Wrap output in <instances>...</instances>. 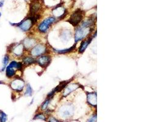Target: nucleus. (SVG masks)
<instances>
[{
    "instance_id": "nucleus-1",
    "label": "nucleus",
    "mask_w": 163,
    "mask_h": 122,
    "mask_svg": "<svg viewBox=\"0 0 163 122\" xmlns=\"http://www.w3.org/2000/svg\"><path fill=\"white\" fill-rule=\"evenodd\" d=\"M9 23L12 26H15L19 28L23 32L29 31L34 25V23L30 17H26L23 21L18 23Z\"/></svg>"
},
{
    "instance_id": "nucleus-2",
    "label": "nucleus",
    "mask_w": 163,
    "mask_h": 122,
    "mask_svg": "<svg viewBox=\"0 0 163 122\" xmlns=\"http://www.w3.org/2000/svg\"><path fill=\"white\" fill-rule=\"evenodd\" d=\"M8 52L13 54L15 57H21L23 55L25 48L22 43H15L11 45L8 47Z\"/></svg>"
},
{
    "instance_id": "nucleus-3",
    "label": "nucleus",
    "mask_w": 163,
    "mask_h": 122,
    "mask_svg": "<svg viewBox=\"0 0 163 122\" xmlns=\"http://www.w3.org/2000/svg\"><path fill=\"white\" fill-rule=\"evenodd\" d=\"M10 87L16 92H21L23 90L25 86V81L20 78H16L10 82Z\"/></svg>"
},
{
    "instance_id": "nucleus-4",
    "label": "nucleus",
    "mask_w": 163,
    "mask_h": 122,
    "mask_svg": "<svg viewBox=\"0 0 163 122\" xmlns=\"http://www.w3.org/2000/svg\"><path fill=\"white\" fill-rule=\"evenodd\" d=\"M91 30L92 29L90 28H86L83 26L78 28L75 32V42L77 43L81 40H83L84 38H85L86 36H87L90 34Z\"/></svg>"
},
{
    "instance_id": "nucleus-5",
    "label": "nucleus",
    "mask_w": 163,
    "mask_h": 122,
    "mask_svg": "<svg viewBox=\"0 0 163 122\" xmlns=\"http://www.w3.org/2000/svg\"><path fill=\"white\" fill-rule=\"evenodd\" d=\"M83 18V12L81 9H77L70 16L68 21L73 26H77Z\"/></svg>"
},
{
    "instance_id": "nucleus-6",
    "label": "nucleus",
    "mask_w": 163,
    "mask_h": 122,
    "mask_svg": "<svg viewBox=\"0 0 163 122\" xmlns=\"http://www.w3.org/2000/svg\"><path fill=\"white\" fill-rule=\"evenodd\" d=\"M55 17H50L42 21L38 26L39 31L41 33H46L50 28V26L55 21Z\"/></svg>"
},
{
    "instance_id": "nucleus-7",
    "label": "nucleus",
    "mask_w": 163,
    "mask_h": 122,
    "mask_svg": "<svg viewBox=\"0 0 163 122\" xmlns=\"http://www.w3.org/2000/svg\"><path fill=\"white\" fill-rule=\"evenodd\" d=\"M43 3V0H31L30 5H29V13H30V15H38V13L42 9Z\"/></svg>"
},
{
    "instance_id": "nucleus-8",
    "label": "nucleus",
    "mask_w": 163,
    "mask_h": 122,
    "mask_svg": "<svg viewBox=\"0 0 163 122\" xmlns=\"http://www.w3.org/2000/svg\"><path fill=\"white\" fill-rule=\"evenodd\" d=\"M47 52V47L43 44L35 45L31 49L30 54L32 57H39Z\"/></svg>"
},
{
    "instance_id": "nucleus-9",
    "label": "nucleus",
    "mask_w": 163,
    "mask_h": 122,
    "mask_svg": "<svg viewBox=\"0 0 163 122\" xmlns=\"http://www.w3.org/2000/svg\"><path fill=\"white\" fill-rule=\"evenodd\" d=\"M74 108L72 105L67 104L62 106L59 109V114L60 116L63 118H69L73 115Z\"/></svg>"
},
{
    "instance_id": "nucleus-10",
    "label": "nucleus",
    "mask_w": 163,
    "mask_h": 122,
    "mask_svg": "<svg viewBox=\"0 0 163 122\" xmlns=\"http://www.w3.org/2000/svg\"><path fill=\"white\" fill-rule=\"evenodd\" d=\"M51 59L50 56H45V55H42L39 56V57L37 60V62L38 63V64L42 67H47L48 65L51 62Z\"/></svg>"
},
{
    "instance_id": "nucleus-11",
    "label": "nucleus",
    "mask_w": 163,
    "mask_h": 122,
    "mask_svg": "<svg viewBox=\"0 0 163 122\" xmlns=\"http://www.w3.org/2000/svg\"><path fill=\"white\" fill-rule=\"evenodd\" d=\"M17 70L16 68H14L13 66H12L11 64H8L5 70L6 72V76L7 78L12 79L16 75V73L17 72Z\"/></svg>"
},
{
    "instance_id": "nucleus-12",
    "label": "nucleus",
    "mask_w": 163,
    "mask_h": 122,
    "mask_svg": "<svg viewBox=\"0 0 163 122\" xmlns=\"http://www.w3.org/2000/svg\"><path fill=\"white\" fill-rule=\"evenodd\" d=\"M35 43H36V40L33 37L26 38V39H24L23 43H22V44H23V47L25 48V49H26V50L31 49L35 45Z\"/></svg>"
},
{
    "instance_id": "nucleus-13",
    "label": "nucleus",
    "mask_w": 163,
    "mask_h": 122,
    "mask_svg": "<svg viewBox=\"0 0 163 122\" xmlns=\"http://www.w3.org/2000/svg\"><path fill=\"white\" fill-rule=\"evenodd\" d=\"M78 87L79 86L77 85V84H71L70 85H67L64 89L63 96H68L70 94L73 92V91L76 90Z\"/></svg>"
},
{
    "instance_id": "nucleus-14",
    "label": "nucleus",
    "mask_w": 163,
    "mask_h": 122,
    "mask_svg": "<svg viewBox=\"0 0 163 122\" xmlns=\"http://www.w3.org/2000/svg\"><path fill=\"white\" fill-rule=\"evenodd\" d=\"M87 100L88 103L92 106H96L97 103V94L95 92L89 93L87 94Z\"/></svg>"
},
{
    "instance_id": "nucleus-15",
    "label": "nucleus",
    "mask_w": 163,
    "mask_h": 122,
    "mask_svg": "<svg viewBox=\"0 0 163 122\" xmlns=\"http://www.w3.org/2000/svg\"><path fill=\"white\" fill-rule=\"evenodd\" d=\"M37 62L36 60L32 56H25L22 59V63L23 65L29 66Z\"/></svg>"
},
{
    "instance_id": "nucleus-16",
    "label": "nucleus",
    "mask_w": 163,
    "mask_h": 122,
    "mask_svg": "<svg viewBox=\"0 0 163 122\" xmlns=\"http://www.w3.org/2000/svg\"><path fill=\"white\" fill-rule=\"evenodd\" d=\"M10 62V55L9 54H6L4 56V57L2 60V67L0 69V72H5L6 68L7 66L8 65L9 63Z\"/></svg>"
},
{
    "instance_id": "nucleus-17",
    "label": "nucleus",
    "mask_w": 163,
    "mask_h": 122,
    "mask_svg": "<svg viewBox=\"0 0 163 122\" xmlns=\"http://www.w3.org/2000/svg\"><path fill=\"white\" fill-rule=\"evenodd\" d=\"M92 38L89 37L87 40H84L83 42H82V43H81V44L80 45L79 49V53H83L85 51V50H86V48L88 47V45L91 43V42L92 41Z\"/></svg>"
},
{
    "instance_id": "nucleus-18",
    "label": "nucleus",
    "mask_w": 163,
    "mask_h": 122,
    "mask_svg": "<svg viewBox=\"0 0 163 122\" xmlns=\"http://www.w3.org/2000/svg\"><path fill=\"white\" fill-rule=\"evenodd\" d=\"M33 93V90L31 86H30L29 84H28L26 86V90H25V92L24 95L26 96H32Z\"/></svg>"
},
{
    "instance_id": "nucleus-19",
    "label": "nucleus",
    "mask_w": 163,
    "mask_h": 122,
    "mask_svg": "<svg viewBox=\"0 0 163 122\" xmlns=\"http://www.w3.org/2000/svg\"><path fill=\"white\" fill-rule=\"evenodd\" d=\"M50 98H47L46 100H45V101L42 103V104L41 105V109L42 111H45V110H46L47 109L48 104L50 103Z\"/></svg>"
},
{
    "instance_id": "nucleus-20",
    "label": "nucleus",
    "mask_w": 163,
    "mask_h": 122,
    "mask_svg": "<svg viewBox=\"0 0 163 122\" xmlns=\"http://www.w3.org/2000/svg\"><path fill=\"white\" fill-rule=\"evenodd\" d=\"M74 48H75V45L73 46V47L70 48L69 49H66V50H55V52L59 53V54H64V53H67V52H71L73 50Z\"/></svg>"
},
{
    "instance_id": "nucleus-21",
    "label": "nucleus",
    "mask_w": 163,
    "mask_h": 122,
    "mask_svg": "<svg viewBox=\"0 0 163 122\" xmlns=\"http://www.w3.org/2000/svg\"><path fill=\"white\" fill-rule=\"evenodd\" d=\"M7 120V114L2 111L1 116H0V122H6Z\"/></svg>"
},
{
    "instance_id": "nucleus-22",
    "label": "nucleus",
    "mask_w": 163,
    "mask_h": 122,
    "mask_svg": "<svg viewBox=\"0 0 163 122\" xmlns=\"http://www.w3.org/2000/svg\"><path fill=\"white\" fill-rule=\"evenodd\" d=\"M45 116L42 113H38L36 114L34 118V120H45Z\"/></svg>"
},
{
    "instance_id": "nucleus-23",
    "label": "nucleus",
    "mask_w": 163,
    "mask_h": 122,
    "mask_svg": "<svg viewBox=\"0 0 163 122\" xmlns=\"http://www.w3.org/2000/svg\"><path fill=\"white\" fill-rule=\"evenodd\" d=\"M97 116L96 115H94L91 118H90L89 119L87 122H97Z\"/></svg>"
},
{
    "instance_id": "nucleus-24",
    "label": "nucleus",
    "mask_w": 163,
    "mask_h": 122,
    "mask_svg": "<svg viewBox=\"0 0 163 122\" xmlns=\"http://www.w3.org/2000/svg\"><path fill=\"white\" fill-rule=\"evenodd\" d=\"M48 122H59V121L54 117H50Z\"/></svg>"
},
{
    "instance_id": "nucleus-25",
    "label": "nucleus",
    "mask_w": 163,
    "mask_h": 122,
    "mask_svg": "<svg viewBox=\"0 0 163 122\" xmlns=\"http://www.w3.org/2000/svg\"><path fill=\"white\" fill-rule=\"evenodd\" d=\"M4 4V0H1V1H0V8L3 7Z\"/></svg>"
},
{
    "instance_id": "nucleus-26",
    "label": "nucleus",
    "mask_w": 163,
    "mask_h": 122,
    "mask_svg": "<svg viewBox=\"0 0 163 122\" xmlns=\"http://www.w3.org/2000/svg\"><path fill=\"white\" fill-rule=\"evenodd\" d=\"M1 16H2V13H1V12H0V18H1Z\"/></svg>"
},
{
    "instance_id": "nucleus-27",
    "label": "nucleus",
    "mask_w": 163,
    "mask_h": 122,
    "mask_svg": "<svg viewBox=\"0 0 163 122\" xmlns=\"http://www.w3.org/2000/svg\"><path fill=\"white\" fill-rule=\"evenodd\" d=\"M25 1H28V0H25Z\"/></svg>"
}]
</instances>
